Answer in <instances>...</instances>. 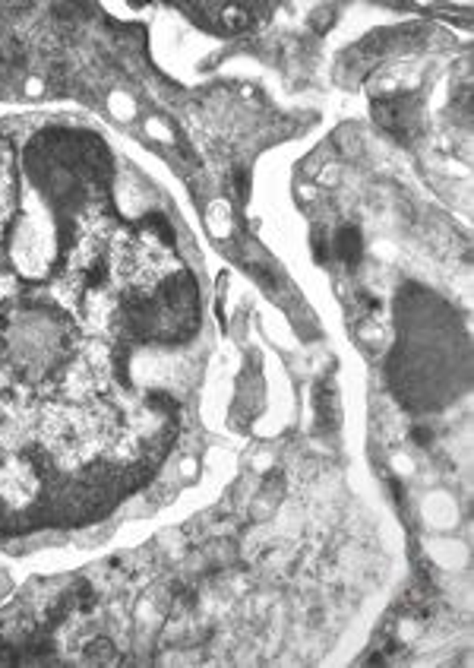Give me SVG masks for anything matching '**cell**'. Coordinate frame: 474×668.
Masks as SVG:
<instances>
[{
  "instance_id": "cell-2",
  "label": "cell",
  "mask_w": 474,
  "mask_h": 668,
  "mask_svg": "<svg viewBox=\"0 0 474 668\" xmlns=\"http://www.w3.org/2000/svg\"><path fill=\"white\" fill-rule=\"evenodd\" d=\"M313 406H316L319 428H335L339 425V399H335V383L319 380L313 390Z\"/></svg>"
},
{
  "instance_id": "cell-3",
  "label": "cell",
  "mask_w": 474,
  "mask_h": 668,
  "mask_svg": "<svg viewBox=\"0 0 474 668\" xmlns=\"http://www.w3.org/2000/svg\"><path fill=\"white\" fill-rule=\"evenodd\" d=\"M332 250L339 254V260L345 266H357V260H361V232L354 225L339 228L332 238Z\"/></svg>"
},
{
  "instance_id": "cell-7",
  "label": "cell",
  "mask_w": 474,
  "mask_h": 668,
  "mask_svg": "<svg viewBox=\"0 0 474 668\" xmlns=\"http://www.w3.org/2000/svg\"><path fill=\"white\" fill-rule=\"evenodd\" d=\"M411 437H415V443H421V447H430V443H433V431H427V428H415Z\"/></svg>"
},
{
  "instance_id": "cell-5",
  "label": "cell",
  "mask_w": 474,
  "mask_h": 668,
  "mask_svg": "<svg viewBox=\"0 0 474 668\" xmlns=\"http://www.w3.org/2000/svg\"><path fill=\"white\" fill-rule=\"evenodd\" d=\"M313 254H316L319 263H326L329 260V250H326V232H313Z\"/></svg>"
},
{
  "instance_id": "cell-6",
  "label": "cell",
  "mask_w": 474,
  "mask_h": 668,
  "mask_svg": "<svg viewBox=\"0 0 474 668\" xmlns=\"http://www.w3.org/2000/svg\"><path fill=\"white\" fill-rule=\"evenodd\" d=\"M234 190L240 200H247V194H250V178H247V171H237L234 174Z\"/></svg>"
},
{
  "instance_id": "cell-1",
  "label": "cell",
  "mask_w": 474,
  "mask_h": 668,
  "mask_svg": "<svg viewBox=\"0 0 474 668\" xmlns=\"http://www.w3.org/2000/svg\"><path fill=\"white\" fill-rule=\"evenodd\" d=\"M373 118L383 124L386 130L399 140H411L417 130V108L411 105V98L395 95V98H379L373 105Z\"/></svg>"
},
{
  "instance_id": "cell-4",
  "label": "cell",
  "mask_w": 474,
  "mask_h": 668,
  "mask_svg": "<svg viewBox=\"0 0 474 668\" xmlns=\"http://www.w3.org/2000/svg\"><path fill=\"white\" fill-rule=\"evenodd\" d=\"M86 659H92V662H114V659H117V653H114L111 640L98 637V640H92V643L86 646Z\"/></svg>"
}]
</instances>
